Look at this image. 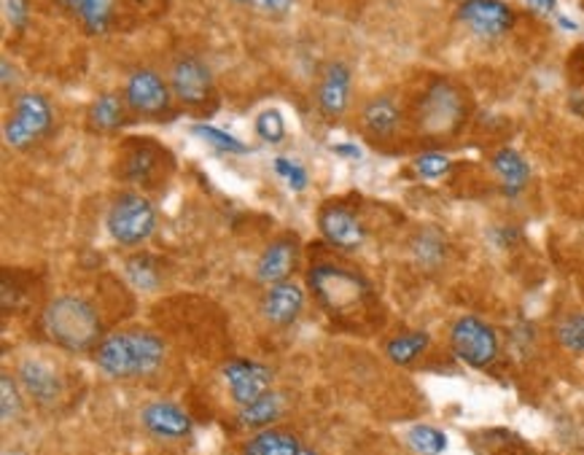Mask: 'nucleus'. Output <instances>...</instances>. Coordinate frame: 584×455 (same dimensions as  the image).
<instances>
[{"mask_svg": "<svg viewBox=\"0 0 584 455\" xmlns=\"http://www.w3.org/2000/svg\"><path fill=\"white\" fill-rule=\"evenodd\" d=\"M44 327L49 337L67 351H89L103 334L98 310L82 297H57L44 310Z\"/></svg>", "mask_w": 584, "mask_h": 455, "instance_id": "f03ea898", "label": "nucleus"}, {"mask_svg": "<svg viewBox=\"0 0 584 455\" xmlns=\"http://www.w3.org/2000/svg\"><path fill=\"white\" fill-rule=\"evenodd\" d=\"M191 133H195L197 138H202L208 146H213V149H219V151L248 153V146L243 144V140H237L235 135L224 133V130L211 127V124H195V127H191Z\"/></svg>", "mask_w": 584, "mask_h": 455, "instance_id": "cd10ccee", "label": "nucleus"}, {"mask_svg": "<svg viewBox=\"0 0 584 455\" xmlns=\"http://www.w3.org/2000/svg\"><path fill=\"white\" fill-rule=\"evenodd\" d=\"M407 442H410L412 451L421 455H442L447 451V436L434 426H415L407 434Z\"/></svg>", "mask_w": 584, "mask_h": 455, "instance_id": "bb28decb", "label": "nucleus"}, {"mask_svg": "<svg viewBox=\"0 0 584 455\" xmlns=\"http://www.w3.org/2000/svg\"><path fill=\"white\" fill-rule=\"evenodd\" d=\"M20 380L27 389V394L38 402H54V396L60 394V378L54 374L52 367H47L44 361H36V358H27L20 367Z\"/></svg>", "mask_w": 584, "mask_h": 455, "instance_id": "a211bd4d", "label": "nucleus"}, {"mask_svg": "<svg viewBox=\"0 0 584 455\" xmlns=\"http://www.w3.org/2000/svg\"><path fill=\"white\" fill-rule=\"evenodd\" d=\"M536 11H542V14H555L558 11V0H529Z\"/></svg>", "mask_w": 584, "mask_h": 455, "instance_id": "58836bf2", "label": "nucleus"}, {"mask_svg": "<svg viewBox=\"0 0 584 455\" xmlns=\"http://www.w3.org/2000/svg\"><path fill=\"white\" fill-rule=\"evenodd\" d=\"M396 127H399V108H396L394 100L374 98L364 108V130L372 138H390L396 133Z\"/></svg>", "mask_w": 584, "mask_h": 455, "instance_id": "aec40b11", "label": "nucleus"}, {"mask_svg": "<svg viewBox=\"0 0 584 455\" xmlns=\"http://www.w3.org/2000/svg\"><path fill=\"white\" fill-rule=\"evenodd\" d=\"M415 170L421 173V179H442V175L450 170V159L442 157V153H423L421 159L415 162Z\"/></svg>", "mask_w": 584, "mask_h": 455, "instance_id": "72a5a7b5", "label": "nucleus"}, {"mask_svg": "<svg viewBox=\"0 0 584 455\" xmlns=\"http://www.w3.org/2000/svg\"><path fill=\"white\" fill-rule=\"evenodd\" d=\"M3 3V16L14 30H22L27 25V14H30V3L27 0H0Z\"/></svg>", "mask_w": 584, "mask_h": 455, "instance_id": "f704fd0d", "label": "nucleus"}, {"mask_svg": "<svg viewBox=\"0 0 584 455\" xmlns=\"http://www.w3.org/2000/svg\"><path fill=\"white\" fill-rule=\"evenodd\" d=\"M122 179L138 186H160L173 173L175 159L157 140H127L122 151Z\"/></svg>", "mask_w": 584, "mask_h": 455, "instance_id": "39448f33", "label": "nucleus"}, {"mask_svg": "<svg viewBox=\"0 0 584 455\" xmlns=\"http://www.w3.org/2000/svg\"><path fill=\"white\" fill-rule=\"evenodd\" d=\"M321 235L339 251H359L366 241V230L353 210L345 205H326L319 216Z\"/></svg>", "mask_w": 584, "mask_h": 455, "instance_id": "9b49d317", "label": "nucleus"}, {"mask_svg": "<svg viewBox=\"0 0 584 455\" xmlns=\"http://www.w3.org/2000/svg\"><path fill=\"white\" fill-rule=\"evenodd\" d=\"M127 106L135 113L144 116H160L170 108V87L164 78L154 71H138L127 78V89H124Z\"/></svg>", "mask_w": 584, "mask_h": 455, "instance_id": "f8f14e48", "label": "nucleus"}, {"mask_svg": "<svg viewBox=\"0 0 584 455\" xmlns=\"http://www.w3.org/2000/svg\"><path fill=\"white\" fill-rule=\"evenodd\" d=\"M272 168H275V173L286 181L288 189L305 192V186H308V173H305L302 164L291 162V159H286V157H275Z\"/></svg>", "mask_w": 584, "mask_h": 455, "instance_id": "7c9ffc66", "label": "nucleus"}, {"mask_svg": "<svg viewBox=\"0 0 584 455\" xmlns=\"http://www.w3.org/2000/svg\"><path fill=\"white\" fill-rule=\"evenodd\" d=\"M571 93H569V102H571V111L576 113V116L584 119V57L582 49L576 51L574 60H571Z\"/></svg>", "mask_w": 584, "mask_h": 455, "instance_id": "c756f323", "label": "nucleus"}, {"mask_svg": "<svg viewBox=\"0 0 584 455\" xmlns=\"http://www.w3.org/2000/svg\"><path fill=\"white\" fill-rule=\"evenodd\" d=\"M52 127V108L41 95H20L14 102V113L5 122V144L11 149H30Z\"/></svg>", "mask_w": 584, "mask_h": 455, "instance_id": "423d86ee", "label": "nucleus"}, {"mask_svg": "<svg viewBox=\"0 0 584 455\" xmlns=\"http://www.w3.org/2000/svg\"><path fill=\"white\" fill-rule=\"evenodd\" d=\"M164 358L160 337L146 332H119L98 345L95 361L111 378H144L151 374Z\"/></svg>", "mask_w": 584, "mask_h": 455, "instance_id": "f257e3e1", "label": "nucleus"}, {"mask_svg": "<svg viewBox=\"0 0 584 455\" xmlns=\"http://www.w3.org/2000/svg\"><path fill=\"white\" fill-rule=\"evenodd\" d=\"M140 418L146 429L160 440H181L191 431V418L173 402H151Z\"/></svg>", "mask_w": 584, "mask_h": 455, "instance_id": "2eb2a0df", "label": "nucleus"}, {"mask_svg": "<svg viewBox=\"0 0 584 455\" xmlns=\"http://www.w3.org/2000/svg\"><path fill=\"white\" fill-rule=\"evenodd\" d=\"M310 288L332 316H348L370 299V286L353 270L337 265H319L310 270Z\"/></svg>", "mask_w": 584, "mask_h": 455, "instance_id": "7ed1b4c3", "label": "nucleus"}, {"mask_svg": "<svg viewBox=\"0 0 584 455\" xmlns=\"http://www.w3.org/2000/svg\"><path fill=\"white\" fill-rule=\"evenodd\" d=\"M493 170H496V175L501 179L507 195H518V192H523L531 179L529 162H525V159L512 149H501L496 157H493Z\"/></svg>", "mask_w": 584, "mask_h": 455, "instance_id": "6ab92c4d", "label": "nucleus"}, {"mask_svg": "<svg viewBox=\"0 0 584 455\" xmlns=\"http://www.w3.org/2000/svg\"><path fill=\"white\" fill-rule=\"evenodd\" d=\"M305 305V292L297 283H275L270 286V292L262 299V316L275 327H288V323L297 321V316L302 312Z\"/></svg>", "mask_w": 584, "mask_h": 455, "instance_id": "4468645a", "label": "nucleus"}, {"mask_svg": "<svg viewBox=\"0 0 584 455\" xmlns=\"http://www.w3.org/2000/svg\"><path fill=\"white\" fill-rule=\"evenodd\" d=\"M124 272H127L129 283H133L135 288H140V292H154L162 283V270L151 256H133V259L124 265Z\"/></svg>", "mask_w": 584, "mask_h": 455, "instance_id": "393cba45", "label": "nucleus"}, {"mask_svg": "<svg viewBox=\"0 0 584 455\" xmlns=\"http://www.w3.org/2000/svg\"><path fill=\"white\" fill-rule=\"evenodd\" d=\"M240 3L253 5V9L264 11V14H286L291 9V0H240Z\"/></svg>", "mask_w": 584, "mask_h": 455, "instance_id": "e433bc0d", "label": "nucleus"}, {"mask_svg": "<svg viewBox=\"0 0 584 455\" xmlns=\"http://www.w3.org/2000/svg\"><path fill=\"white\" fill-rule=\"evenodd\" d=\"M458 20L482 38H498L512 30L514 11L501 0H467L458 9Z\"/></svg>", "mask_w": 584, "mask_h": 455, "instance_id": "9d476101", "label": "nucleus"}, {"mask_svg": "<svg viewBox=\"0 0 584 455\" xmlns=\"http://www.w3.org/2000/svg\"><path fill=\"white\" fill-rule=\"evenodd\" d=\"M226 385H229L232 399L240 407L253 405L257 399H262L264 394H270L272 385V372L262 364L248 361V358H235L224 367Z\"/></svg>", "mask_w": 584, "mask_h": 455, "instance_id": "1a4fd4ad", "label": "nucleus"}, {"mask_svg": "<svg viewBox=\"0 0 584 455\" xmlns=\"http://www.w3.org/2000/svg\"><path fill=\"white\" fill-rule=\"evenodd\" d=\"M560 343L574 354H584V316H569L558 329Z\"/></svg>", "mask_w": 584, "mask_h": 455, "instance_id": "2f4dec72", "label": "nucleus"}, {"mask_svg": "<svg viewBox=\"0 0 584 455\" xmlns=\"http://www.w3.org/2000/svg\"><path fill=\"white\" fill-rule=\"evenodd\" d=\"M0 396H3V405H0L3 407V423H11L22 413V396L11 374H3V380H0Z\"/></svg>", "mask_w": 584, "mask_h": 455, "instance_id": "473e14b6", "label": "nucleus"}, {"mask_svg": "<svg viewBox=\"0 0 584 455\" xmlns=\"http://www.w3.org/2000/svg\"><path fill=\"white\" fill-rule=\"evenodd\" d=\"M442 251H445V246H442V241L434 232H425V235H421V241L415 243V254L421 256V261H425V265L442 259Z\"/></svg>", "mask_w": 584, "mask_h": 455, "instance_id": "c9c22d12", "label": "nucleus"}, {"mask_svg": "<svg viewBox=\"0 0 584 455\" xmlns=\"http://www.w3.org/2000/svg\"><path fill=\"white\" fill-rule=\"evenodd\" d=\"M73 14H78V20L84 22L92 36H100V33L108 30V22H111L113 14V0H67Z\"/></svg>", "mask_w": 584, "mask_h": 455, "instance_id": "412c9836", "label": "nucleus"}, {"mask_svg": "<svg viewBox=\"0 0 584 455\" xmlns=\"http://www.w3.org/2000/svg\"><path fill=\"white\" fill-rule=\"evenodd\" d=\"M257 133L266 144H281L286 138V119L277 108H266L257 116Z\"/></svg>", "mask_w": 584, "mask_h": 455, "instance_id": "c85d7f7f", "label": "nucleus"}, {"mask_svg": "<svg viewBox=\"0 0 584 455\" xmlns=\"http://www.w3.org/2000/svg\"><path fill=\"white\" fill-rule=\"evenodd\" d=\"M348 102H350V71L343 65V62H332L321 78L319 108L323 111V116L337 119L343 116Z\"/></svg>", "mask_w": 584, "mask_h": 455, "instance_id": "dca6fc26", "label": "nucleus"}, {"mask_svg": "<svg viewBox=\"0 0 584 455\" xmlns=\"http://www.w3.org/2000/svg\"><path fill=\"white\" fill-rule=\"evenodd\" d=\"M89 124L100 133H111L124 124V102L119 95H100L98 100L89 106Z\"/></svg>", "mask_w": 584, "mask_h": 455, "instance_id": "5701e85b", "label": "nucleus"}, {"mask_svg": "<svg viewBox=\"0 0 584 455\" xmlns=\"http://www.w3.org/2000/svg\"><path fill=\"white\" fill-rule=\"evenodd\" d=\"M463 119V100L450 84H434L423 102V127L428 133H450Z\"/></svg>", "mask_w": 584, "mask_h": 455, "instance_id": "ddd939ff", "label": "nucleus"}, {"mask_svg": "<svg viewBox=\"0 0 584 455\" xmlns=\"http://www.w3.org/2000/svg\"><path fill=\"white\" fill-rule=\"evenodd\" d=\"M170 87L175 98L189 108H202L213 100V76L197 57H181L170 71Z\"/></svg>", "mask_w": 584, "mask_h": 455, "instance_id": "6e6552de", "label": "nucleus"}, {"mask_svg": "<svg viewBox=\"0 0 584 455\" xmlns=\"http://www.w3.org/2000/svg\"><path fill=\"white\" fill-rule=\"evenodd\" d=\"M299 455H315V453H299Z\"/></svg>", "mask_w": 584, "mask_h": 455, "instance_id": "a19ab883", "label": "nucleus"}, {"mask_svg": "<svg viewBox=\"0 0 584 455\" xmlns=\"http://www.w3.org/2000/svg\"><path fill=\"white\" fill-rule=\"evenodd\" d=\"M3 87H11V82H16V78H11V65H9V60H3Z\"/></svg>", "mask_w": 584, "mask_h": 455, "instance_id": "ea45409f", "label": "nucleus"}, {"mask_svg": "<svg viewBox=\"0 0 584 455\" xmlns=\"http://www.w3.org/2000/svg\"><path fill=\"white\" fill-rule=\"evenodd\" d=\"M105 226L119 246H140L154 235V205L144 195H122L108 210Z\"/></svg>", "mask_w": 584, "mask_h": 455, "instance_id": "20e7f679", "label": "nucleus"}, {"mask_svg": "<svg viewBox=\"0 0 584 455\" xmlns=\"http://www.w3.org/2000/svg\"><path fill=\"white\" fill-rule=\"evenodd\" d=\"M332 151L337 153V157L356 159V162H359V159H361V149L356 144H337V146H332Z\"/></svg>", "mask_w": 584, "mask_h": 455, "instance_id": "4c0bfd02", "label": "nucleus"}, {"mask_svg": "<svg viewBox=\"0 0 584 455\" xmlns=\"http://www.w3.org/2000/svg\"><path fill=\"white\" fill-rule=\"evenodd\" d=\"M450 343L456 356L469 367H487L498 354V337L485 321L474 316L458 318L450 332Z\"/></svg>", "mask_w": 584, "mask_h": 455, "instance_id": "0eeeda50", "label": "nucleus"}, {"mask_svg": "<svg viewBox=\"0 0 584 455\" xmlns=\"http://www.w3.org/2000/svg\"><path fill=\"white\" fill-rule=\"evenodd\" d=\"M294 265H297V243L286 237V241L272 243V246L262 254V259H259L257 265V278L262 283L275 286V283H283L288 275H291Z\"/></svg>", "mask_w": 584, "mask_h": 455, "instance_id": "f3484780", "label": "nucleus"}, {"mask_svg": "<svg viewBox=\"0 0 584 455\" xmlns=\"http://www.w3.org/2000/svg\"><path fill=\"white\" fill-rule=\"evenodd\" d=\"M243 455H299V442L286 431H262L248 440Z\"/></svg>", "mask_w": 584, "mask_h": 455, "instance_id": "4be33fe9", "label": "nucleus"}, {"mask_svg": "<svg viewBox=\"0 0 584 455\" xmlns=\"http://www.w3.org/2000/svg\"><path fill=\"white\" fill-rule=\"evenodd\" d=\"M283 413V396L281 394H264L262 399H257L253 405L240 409V423L248 429H264L272 420H277V415Z\"/></svg>", "mask_w": 584, "mask_h": 455, "instance_id": "b1692460", "label": "nucleus"}, {"mask_svg": "<svg viewBox=\"0 0 584 455\" xmlns=\"http://www.w3.org/2000/svg\"><path fill=\"white\" fill-rule=\"evenodd\" d=\"M428 348V334L415 332V334H401V337H394L385 348L390 361L396 364H412L423 351Z\"/></svg>", "mask_w": 584, "mask_h": 455, "instance_id": "a878e982", "label": "nucleus"}]
</instances>
